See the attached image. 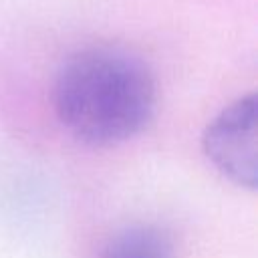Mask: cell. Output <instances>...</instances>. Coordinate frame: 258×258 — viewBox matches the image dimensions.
Returning a JSON list of instances; mask_svg holds the SVG:
<instances>
[{"instance_id": "6da1fadb", "label": "cell", "mask_w": 258, "mask_h": 258, "mask_svg": "<svg viewBox=\"0 0 258 258\" xmlns=\"http://www.w3.org/2000/svg\"><path fill=\"white\" fill-rule=\"evenodd\" d=\"M155 107V83L137 56L121 48L73 54L54 83L62 127L89 145H115L137 135Z\"/></svg>"}, {"instance_id": "7a4b0ae2", "label": "cell", "mask_w": 258, "mask_h": 258, "mask_svg": "<svg viewBox=\"0 0 258 258\" xmlns=\"http://www.w3.org/2000/svg\"><path fill=\"white\" fill-rule=\"evenodd\" d=\"M258 101L244 97L224 109L204 133L210 161L238 185L256 187L258 177Z\"/></svg>"}, {"instance_id": "3957f363", "label": "cell", "mask_w": 258, "mask_h": 258, "mask_svg": "<svg viewBox=\"0 0 258 258\" xmlns=\"http://www.w3.org/2000/svg\"><path fill=\"white\" fill-rule=\"evenodd\" d=\"M101 258H173V250L159 230L137 226L111 238Z\"/></svg>"}]
</instances>
